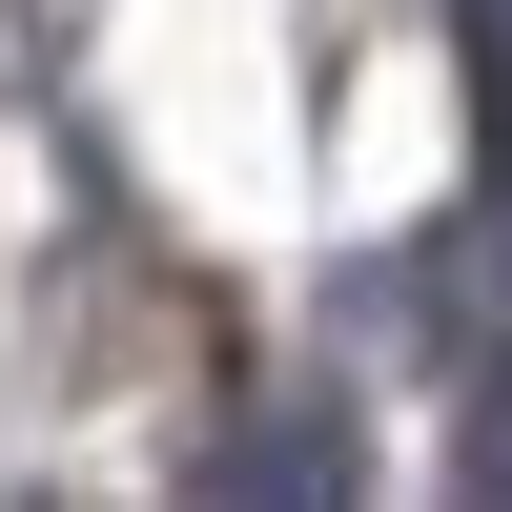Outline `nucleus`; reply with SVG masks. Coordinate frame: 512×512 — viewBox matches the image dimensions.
Here are the masks:
<instances>
[{
  "label": "nucleus",
  "instance_id": "nucleus-2",
  "mask_svg": "<svg viewBox=\"0 0 512 512\" xmlns=\"http://www.w3.org/2000/svg\"><path fill=\"white\" fill-rule=\"evenodd\" d=\"M472 62H492V103H512V0H472Z\"/></svg>",
  "mask_w": 512,
  "mask_h": 512
},
{
  "label": "nucleus",
  "instance_id": "nucleus-1",
  "mask_svg": "<svg viewBox=\"0 0 512 512\" xmlns=\"http://www.w3.org/2000/svg\"><path fill=\"white\" fill-rule=\"evenodd\" d=\"M472 492H512V369H492V431H472Z\"/></svg>",
  "mask_w": 512,
  "mask_h": 512
}]
</instances>
